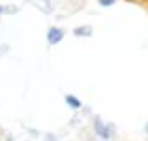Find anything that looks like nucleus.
I'll return each instance as SVG.
<instances>
[{
  "label": "nucleus",
  "instance_id": "6",
  "mask_svg": "<svg viewBox=\"0 0 148 141\" xmlns=\"http://www.w3.org/2000/svg\"><path fill=\"white\" fill-rule=\"evenodd\" d=\"M17 11H19V8H17V6H4V13L13 15V13H17Z\"/></svg>",
  "mask_w": 148,
  "mask_h": 141
},
{
  "label": "nucleus",
  "instance_id": "3",
  "mask_svg": "<svg viewBox=\"0 0 148 141\" xmlns=\"http://www.w3.org/2000/svg\"><path fill=\"white\" fill-rule=\"evenodd\" d=\"M26 2L34 4L38 10H41L43 13H53V0H26Z\"/></svg>",
  "mask_w": 148,
  "mask_h": 141
},
{
  "label": "nucleus",
  "instance_id": "10",
  "mask_svg": "<svg viewBox=\"0 0 148 141\" xmlns=\"http://www.w3.org/2000/svg\"><path fill=\"white\" fill-rule=\"evenodd\" d=\"M4 13V6H0V15H2Z\"/></svg>",
  "mask_w": 148,
  "mask_h": 141
},
{
  "label": "nucleus",
  "instance_id": "7",
  "mask_svg": "<svg viewBox=\"0 0 148 141\" xmlns=\"http://www.w3.org/2000/svg\"><path fill=\"white\" fill-rule=\"evenodd\" d=\"M98 2H99V6L109 8V6H114V4H116V0H98Z\"/></svg>",
  "mask_w": 148,
  "mask_h": 141
},
{
  "label": "nucleus",
  "instance_id": "2",
  "mask_svg": "<svg viewBox=\"0 0 148 141\" xmlns=\"http://www.w3.org/2000/svg\"><path fill=\"white\" fill-rule=\"evenodd\" d=\"M64 36H66V30L64 28H60V26H49V30H47V41H49V45L60 44V41L64 40Z\"/></svg>",
  "mask_w": 148,
  "mask_h": 141
},
{
  "label": "nucleus",
  "instance_id": "8",
  "mask_svg": "<svg viewBox=\"0 0 148 141\" xmlns=\"http://www.w3.org/2000/svg\"><path fill=\"white\" fill-rule=\"evenodd\" d=\"M6 51H8V45H2V47H0V55L6 53Z\"/></svg>",
  "mask_w": 148,
  "mask_h": 141
},
{
  "label": "nucleus",
  "instance_id": "9",
  "mask_svg": "<svg viewBox=\"0 0 148 141\" xmlns=\"http://www.w3.org/2000/svg\"><path fill=\"white\" fill-rule=\"evenodd\" d=\"M145 134H148V122L145 124Z\"/></svg>",
  "mask_w": 148,
  "mask_h": 141
},
{
  "label": "nucleus",
  "instance_id": "1",
  "mask_svg": "<svg viewBox=\"0 0 148 141\" xmlns=\"http://www.w3.org/2000/svg\"><path fill=\"white\" fill-rule=\"evenodd\" d=\"M92 132L101 141H112L116 138V126L112 122H105L101 117H94L92 119Z\"/></svg>",
  "mask_w": 148,
  "mask_h": 141
},
{
  "label": "nucleus",
  "instance_id": "5",
  "mask_svg": "<svg viewBox=\"0 0 148 141\" xmlns=\"http://www.w3.org/2000/svg\"><path fill=\"white\" fill-rule=\"evenodd\" d=\"M64 100H66V105H68V107H71V109H75V111L83 107V102H81L77 96H73V94H66Z\"/></svg>",
  "mask_w": 148,
  "mask_h": 141
},
{
  "label": "nucleus",
  "instance_id": "4",
  "mask_svg": "<svg viewBox=\"0 0 148 141\" xmlns=\"http://www.w3.org/2000/svg\"><path fill=\"white\" fill-rule=\"evenodd\" d=\"M94 34V28L90 25H81L77 28H73V36L75 38H90Z\"/></svg>",
  "mask_w": 148,
  "mask_h": 141
}]
</instances>
